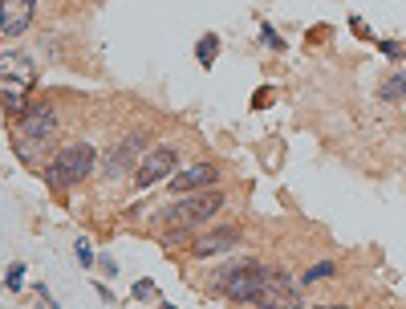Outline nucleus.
I'll use <instances>...</instances> for the list:
<instances>
[{"label":"nucleus","instance_id":"f257e3e1","mask_svg":"<svg viewBox=\"0 0 406 309\" xmlns=\"http://www.w3.org/2000/svg\"><path fill=\"white\" fill-rule=\"evenodd\" d=\"M228 208V191H219V187H207V191H191L183 200H171L167 208H158L155 212V232L163 245H187L191 236H195V228H203V224H212Z\"/></svg>","mask_w":406,"mask_h":309},{"label":"nucleus","instance_id":"f03ea898","mask_svg":"<svg viewBox=\"0 0 406 309\" xmlns=\"http://www.w3.org/2000/svg\"><path fill=\"white\" fill-rule=\"evenodd\" d=\"M94 171H98L94 143H65V147L53 151V159L45 163L41 175H45V184L53 187L57 195H65V191H73L77 184H86Z\"/></svg>","mask_w":406,"mask_h":309},{"label":"nucleus","instance_id":"7ed1b4c3","mask_svg":"<svg viewBox=\"0 0 406 309\" xmlns=\"http://www.w3.org/2000/svg\"><path fill=\"white\" fill-rule=\"evenodd\" d=\"M147 151H151V126H134V130H126L122 139H118V147L98 163V175H102L106 184H118L126 175H134L138 159Z\"/></svg>","mask_w":406,"mask_h":309},{"label":"nucleus","instance_id":"20e7f679","mask_svg":"<svg viewBox=\"0 0 406 309\" xmlns=\"http://www.w3.org/2000/svg\"><path fill=\"white\" fill-rule=\"evenodd\" d=\"M273 277H277V269H268V265H264V261H256V256H244L240 273L228 281L223 297H228L232 306L252 309L256 301H264V297L273 293Z\"/></svg>","mask_w":406,"mask_h":309},{"label":"nucleus","instance_id":"39448f33","mask_svg":"<svg viewBox=\"0 0 406 309\" xmlns=\"http://www.w3.org/2000/svg\"><path fill=\"white\" fill-rule=\"evenodd\" d=\"M179 159H183V154H179L175 143H158V147H151V151L138 159V167H134V175H130V179H134L138 191H151L155 184L171 179V175L179 171Z\"/></svg>","mask_w":406,"mask_h":309},{"label":"nucleus","instance_id":"423d86ee","mask_svg":"<svg viewBox=\"0 0 406 309\" xmlns=\"http://www.w3.org/2000/svg\"><path fill=\"white\" fill-rule=\"evenodd\" d=\"M244 245V224H216L212 232H195L187 240V256L195 261H207V256H219V252H232V248Z\"/></svg>","mask_w":406,"mask_h":309},{"label":"nucleus","instance_id":"0eeeda50","mask_svg":"<svg viewBox=\"0 0 406 309\" xmlns=\"http://www.w3.org/2000/svg\"><path fill=\"white\" fill-rule=\"evenodd\" d=\"M57 126H62V118H57V106L53 102H29V110L21 118H12V134L53 143L57 139Z\"/></svg>","mask_w":406,"mask_h":309},{"label":"nucleus","instance_id":"6e6552de","mask_svg":"<svg viewBox=\"0 0 406 309\" xmlns=\"http://www.w3.org/2000/svg\"><path fill=\"white\" fill-rule=\"evenodd\" d=\"M223 179V167L212 163V159H199V163H191V167H179L167 184L175 195H191V191H207V187H219Z\"/></svg>","mask_w":406,"mask_h":309},{"label":"nucleus","instance_id":"1a4fd4ad","mask_svg":"<svg viewBox=\"0 0 406 309\" xmlns=\"http://www.w3.org/2000/svg\"><path fill=\"white\" fill-rule=\"evenodd\" d=\"M0 86H17V90H33L37 86V65H33L29 53L0 49Z\"/></svg>","mask_w":406,"mask_h":309},{"label":"nucleus","instance_id":"9d476101","mask_svg":"<svg viewBox=\"0 0 406 309\" xmlns=\"http://www.w3.org/2000/svg\"><path fill=\"white\" fill-rule=\"evenodd\" d=\"M37 17V0H0V37H25Z\"/></svg>","mask_w":406,"mask_h":309},{"label":"nucleus","instance_id":"9b49d317","mask_svg":"<svg viewBox=\"0 0 406 309\" xmlns=\"http://www.w3.org/2000/svg\"><path fill=\"white\" fill-rule=\"evenodd\" d=\"M240 265H244V256H232V261H223V265H216L212 269V277L203 281V293L207 297H223V289H228V281L240 273Z\"/></svg>","mask_w":406,"mask_h":309},{"label":"nucleus","instance_id":"f8f14e48","mask_svg":"<svg viewBox=\"0 0 406 309\" xmlns=\"http://www.w3.org/2000/svg\"><path fill=\"white\" fill-rule=\"evenodd\" d=\"M0 106L8 118H21L29 110V90H17V86H0Z\"/></svg>","mask_w":406,"mask_h":309},{"label":"nucleus","instance_id":"ddd939ff","mask_svg":"<svg viewBox=\"0 0 406 309\" xmlns=\"http://www.w3.org/2000/svg\"><path fill=\"white\" fill-rule=\"evenodd\" d=\"M219 58V37L216 33H203L199 41H195V62H199V69H212Z\"/></svg>","mask_w":406,"mask_h":309},{"label":"nucleus","instance_id":"4468645a","mask_svg":"<svg viewBox=\"0 0 406 309\" xmlns=\"http://www.w3.org/2000/svg\"><path fill=\"white\" fill-rule=\"evenodd\" d=\"M403 98H406V69H398L378 86V102H403Z\"/></svg>","mask_w":406,"mask_h":309},{"label":"nucleus","instance_id":"2eb2a0df","mask_svg":"<svg viewBox=\"0 0 406 309\" xmlns=\"http://www.w3.org/2000/svg\"><path fill=\"white\" fill-rule=\"evenodd\" d=\"M338 277V261H317V265H309L305 273H301V285H313V281H329Z\"/></svg>","mask_w":406,"mask_h":309},{"label":"nucleus","instance_id":"dca6fc26","mask_svg":"<svg viewBox=\"0 0 406 309\" xmlns=\"http://www.w3.org/2000/svg\"><path fill=\"white\" fill-rule=\"evenodd\" d=\"M130 297H134V301H158V285L151 277H138L134 289H130Z\"/></svg>","mask_w":406,"mask_h":309},{"label":"nucleus","instance_id":"f3484780","mask_svg":"<svg viewBox=\"0 0 406 309\" xmlns=\"http://www.w3.org/2000/svg\"><path fill=\"white\" fill-rule=\"evenodd\" d=\"M21 285H25V265H21V261H12V265H8V273H4V289H8V293H21Z\"/></svg>","mask_w":406,"mask_h":309},{"label":"nucleus","instance_id":"a211bd4d","mask_svg":"<svg viewBox=\"0 0 406 309\" xmlns=\"http://www.w3.org/2000/svg\"><path fill=\"white\" fill-rule=\"evenodd\" d=\"M73 252H77V265H82V269H94V248H90V240H86V236H77V240H73Z\"/></svg>","mask_w":406,"mask_h":309},{"label":"nucleus","instance_id":"6ab92c4d","mask_svg":"<svg viewBox=\"0 0 406 309\" xmlns=\"http://www.w3.org/2000/svg\"><path fill=\"white\" fill-rule=\"evenodd\" d=\"M260 41H264V45H268V49H277V53H281L284 49V37L277 29H273V25H264V29H260Z\"/></svg>","mask_w":406,"mask_h":309},{"label":"nucleus","instance_id":"aec40b11","mask_svg":"<svg viewBox=\"0 0 406 309\" xmlns=\"http://www.w3.org/2000/svg\"><path fill=\"white\" fill-rule=\"evenodd\" d=\"M94 269H102V277H118V265H114V256H110V252H98Z\"/></svg>","mask_w":406,"mask_h":309},{"label":"nucleus","instance_id":"412c9836","mask_svg":"<svg viewBox=\"0 0 406 309\" xmlns=\"http://www.w3.org/2000/svg\"><path fill=\"white\" fill-rule=\"evenodd\" d=\"M374 45L382 49V53H386V58H398V53H403V45H394V41H382V37H374Z\"/></svg>","mask_w":406,"mask_h":309},{"label":"nucleus","instance_id":"4be33fe9","mask_svg":"<svg viewBox=\"0 0 406 309\" xmlns=\"http://www.w3.org/2000/svg\"><path fill=\"white\" fill-rule=\"evenodd\" d=\"M268 98H273V90H260V94H256V102H252V110H264V106H268Z\"/></svg>","mask_w":406,"mask_h":309},{"label":"nucleus","instance_id":"5701e85b","mask_svg":"<svg viewBox=\"0 0 406 309\" xmlns=\"http://www.w3.org/2000/svg\"><path fill=\"white\" fill-rule=\"evenodd\" d=\"M94 289H98V297H102V301H114V293H110V285H106V281H98Z\"/></svg>","mask_w":406,"mask_h":309},{"label":"nucleus","instance_id":"b1692460","mask_svg":"<svg viewBox=\"0 0 406 309\" xmlns=\"http://www.w3.org/2000/svg\"><path fill=\"white\" fill-rule=\"evenodd\" d=\"M313 309H349L345 301H333V306H313Z\"/></svg>","mask_w":406,"mask_h":309},{"label":"nucleus","instance_id":"393cba45","mask_svg":"<svg viewBox=\"0 0 406 309\" xmlns=\"http://www.w3.org/2000/svg\"><path fill=\"white\" fill-rule=\"evenodd\" d=\"M163 309H175V306H163Z\"/></svg>","mask_w":406,"mask_h":309}]
</instances>
